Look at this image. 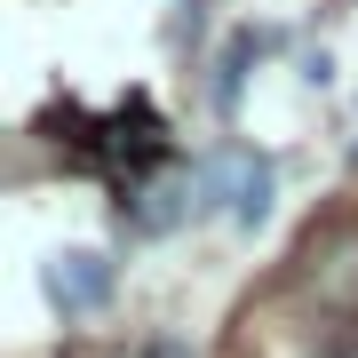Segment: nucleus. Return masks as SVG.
<instances>
[{
	"label": "nucleus",
	"instance_id": "nucleus-2",
	"mask_svg": "<svg viewBox=\"0 0 358 358\" xmlns=\"http://www.w3.org/2000/svg\"><path fill=\"white\" fill-rule=\"evenodd\" d=\"M48 303L64 310V319L103 310V303H112V263H103V255H56L48 263Z\"/></svg>",
	"mask_w": 358,
	"mask_h": 358
},
{
	"label": "nucleus",
	"instance_id": "nucleus-3",
	"mask_svg": "<svg viewBox=\"0 0 358 358\" xmlns=\"http://www.w3.org/2000/svg\"><path fill=\"white\" fill-rule=\"evenodd\" d=\"M192 192H199V167H192V176H152V183H136L128 223H136V231H176L183 215H192Z\"/></svg>",
	"mask_w": 358,
	"mask_h": 358
},
{
	"label": "nucleus",
	"instance_id": "nucleus-1",
	"mask_svg": "<svg viewBox=\"0 0 358 358\" xmlns=\"http://www.w3.org/2000/svg\"><path fill=\"white\" fill-rule=\"evenodd\" d=\"M199 192H223L231 223H239V231H255V223L271 215V159L231 143V152H215V159L199 167Z\"/></svg>",
	"mask_w": 358,
	"mask_h": 358
}]
</instances>
